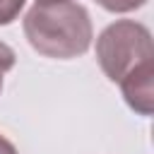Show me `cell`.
I'll list each match as a JSON object with an SVG mask.
<instances>
[{"mask_svg": "<svg viewBox=\"0 0 154 154\" xmlns=\"http://www.w3.org/2000/svg\"><path fill=\"white\" fill-rule=\"evenodd\" d=\"M120 91L135 113L152 116L154 111V63L128 75L120 82Z\"/></svg>", "mask_w": 154, "mask_h": 154, "instance_id": "cell-3", "label": "cell"}, {"mask_svg": "<svg viewBox=\"0 0 154 154\" xmlns=\"http://www.w3.org/2000/svg\"><path fill=\"white\" fill-rule=\"evenodd\" d=\"M0 154H19V152L14 149V144H12L7 137H2V135H0Z\"/></svg>", "mask_w": 154, "mask_h": 154, "instance_id": "cell-7", "label": "cell"}, {"mask_svg": "<svg viewBox=\"0 0 154 154\" xmlns=\"http://www.w3.org/2000/svg\"><path fill=\"white\" fill-rule=\"evenodd\" d=\"M24 2H26V0H0V26L12 24V22L19 17Z\"/></svg>", "mask_w": 154, "mask_h": 154, "instance_id": "cell-5", "label": "cell"}, {"mask_svg": "<svg viewBox=\"0 0 154 154\" xmlns=\"http://www.w3.org/2000/svg\"><path fill=\"white\" fill-rule=\"evenodd\" d=\"M103 10H108V12H118V14H123V12H132V10H140L142 5H147V0H96Z\"/></svg>", "mask_w": 154, "mask_h": 154, "instance_id": "cell-4", "label": "cell"}, {"mask_svg": "<svg viewBox=\"0 0 154 154\" xmlns=\"http://www.w3.org/2000/svg\"><path fill=\"white\" fill-rule=\"evenodd\" d=\"M96 60L111 82H123L135 70L154 63L152 31L135 19L108 24L96 38Z\"/></svg>", "mask_w": 154, "mask_h": 154, "instance_id": "cell-2", "label": "cell"}, {"mask_svg": "<svg viewBox=\"0 0 154 154\" xmlns=\"http://www.w3.org/2000/svg\"><path fill=\"white\" fill-rule=\"evenodd\" d=\"M38 5H48V2H65V0H36Z\"/></svg>", "mask_w": 154, "mask_h": 154, "instance_id": "cell-8", "label": "cell"}, {"mask_svg": "<svg viewBox=\"0 0 154 154\" xmlns=\"http://www.w3.org/2000/svg\"><path fill=\"white\" fill-rule=\"evenodd\" d=\"M24 36L36 53L70 60L89 51L94 29L87 7L79 2H36L24 14Z\"/></svg>", "mask_w": 154, "mask_h": 154, "instance_id": "cell-1", "label": "cell"}, {"mask_svg": "<svg viewBox=\"0 0 154 154\" xmlns=\"http://www.w3.org/2000/svg\"><path fill=\"white\" fill-rule=\"evenodd\" d=\"M14 60H17L14 51H12L7 43H2V41H0V91H2V75H5V72H10V70L14 67Z\"/></svg>", "mask_w": 154, "mask_h": 154, "instance_id": "cell-6", "label": "cell"}]
</instances>
